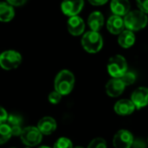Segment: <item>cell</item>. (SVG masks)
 Here are the masks:
<instances>
[{
	"label": "cell",
	"instance_id": "25",
	"mask_svg": "<svg viewBox=\"0 0 148 148\" xmlns=\"http://www.w3.org/2000/svg\"><path fill=\"white\" fill-rule=\"evenodd\" d=\"M136 2L140 10L148 14V0H136Z\"/></svg>",
	"mask_w": 148,
	"mask_h": 148
},
{
	"label": "cell",
	"instance_id": "10",
	"mask_svg": "<svg viewBox=\"0 0 148 148\" xmlns=\"http://www.w3.org/2000/svg\"><path fill=\"white\" fill-rule=\"evenodd\" d=\"M131 101L134 104L135 108H141L148 105V88L145 87H140L136 88L131 96Z\"/></svg>",
	"mask_w": 148,
	"mask_h": 148
},
{
	"label": "cell",
	"instance_id": "7",
	"mask_svg": "<svg viewBox=\"0 0 148 148\" xmlns=\"http://www.w3.org/2000/svg\"><path fill=\"white\" fill-rule=\"evenodd\" d=\"M84 6V0H63L61 9L63 14L68 16H78Z\"/></svg>",
	"mask_w": 148,
	"mask_h": 148
},
{
	"label": "cell",
	"instance_id": "2",
	"mask_svg": "<svg viewBox=\"0 0 148 148\" xmlns=\"http://www.w3.org/2000/svg\"><path fill=\"white\" fill-rule=\"evenodd\" d=\"M125 28L131 31H139L144 29L148 23V17L146 13L140 10L129 11L124 17Z\"/></svg>",
	"mask_w": 148,
	"mask_h": 148
},
{
	"label": "cell",
	"instance_id": "4",
	"mask_svg": "<svg viewBox=\"0 0 148 148\" xmlns=\"http://www.w3.org/2000/svg\"><path fill=\"white\" fill-rule=\"evenodd\" d=\"M108 71L113 78H121L127 71L126 59L121 55L112 56L108 63Z\"/></svg>",
	"mask_w": 148,
	"mask_h": 148
},
{
	"label": "cell",
	"instance_id": "33",
	"mask_svg": "<svg viewBox=\"0 0 148 148\" xmlns=\"http://www.w3.org/2000/svg\"><path fill=\"white\" fill-rule=\"evenodd\" d=\"M10 148H16V147H10Z\"/></svg>",
	"mask_w": 148,
	"mask_h": 148
},
{
	"label": "cell",
	"instance_id": "13",
	"mask_svg": "<svg viewBox=\"0 0 148 148\" xmlns=\"http://www.w3.org/2000/svg\"><path fill=\"white\" fill-rule=\"evenodd\" d=\"M107 29L113 35H120L125 29L123 18L115 15L111 16L107 22Z\"/></svg>",
	"mask_w": 148,
	"mask_h": 148
},
{
	"label": "cell",
	"instance_id": "6",
	"mask_svg": "<svg viewBox=\"0 0 148 148\" xmlns=\"http://www.w3.org/2000/svg\"><path fill=\"white\" fill-rule=\"evenodd\" d=\"M21 140L27 147H36L41 143L42 140V134L36 127H27L23 128L20 134Z\"/></svg>",
	"mask_w": 148,
	"mask_h": 148
},
{
	"label": "cell",
	"instance_id": "14",
	"mask_svg": "<svg viewBox=\"0 0 148 148\" xmlns=\"http://www.w3.org/2000/svg\"><path fill=\"white\" fill-rule=\"evenodd\" d=\"M111 11L115 16H125L130 11L129 0H111Z\"/></svg>",
	"mask_w": 148,
	"mask_h": 148
},
{
	"label": "cell",
	"instance_id": "11",
	"mask_svg": "<svg viewBox=\"0 0 148 148\" xmlns=\"http://www.w3.org/2000/svg\"><path fill=\"white\" fill-rule=\"evenodd\" d=\"M125 87L120 78H113L106 84V93L111 97H118L123 93Z\"/></svg>",
	"mask_w": 148,
	"mask_h": 148
},
{
	"label": "cell",
	"instance_id": "20",
	"mask_svg": "<svg viewBox=\"0 0 148 148\" xmlns=\"http://www.w3.org/2000/svg\"><path fill=\"white\" fill-rule=\"evenodd\" d=\"M12 136L11 129L6 123L0 124V145L6 143Z\"/></svg>",
	"mask_w": 148,
	"mask_h": 148
},
{
	"label": "cell",
	"instance_id": "23",
	"mask_svg": "<svg viewBox=\"0 0 148 148\" xmlns=\"http://www.w3.org/2000/svg\"><path fill=\"white\" fill-rule=\"evenodd\" d=\"M88 148H107V143L102 138H95L88 144Z\"/></svg>",
	"mask_w": 148,
	"mask_h": 148
},
{
	"label": "cell",
	"instance_id": "8",
	"mask_svg": "<svg viewBox=\"0 0 148 148\" xmlns=\"http://www.w3.org/2000/svg\"><path fill=\"white\" fill-rule=\"evenodd\" d=\"M134 141L133 134L127 130L118 131L113 140L114 148H131Z\"/></svg>",
	"mask_w": 148,
	"mask_h": 148
},
{
	"label": "cell",
	"instance_id": "17",
	"mask_svg": "<svg viewBox=\"0 0 148 148\" xmlns=\"http://www.w3.org/2000/svg\"><path fill=\"white\" fill-rule=\"evenodd\" d=\"M88 24L91 30L99 32L104 25V16L100 11L92 12L88 18Z\"/></svg>",
	"mask_w": 148,
	"mask_h": 148
},
{
	"label": "cell",
	"instance_id": "29",
	"mask_svg": "<svg viewBox=\"0 0 148 148\" xmlns=\"http://www.w3.org/2000/svg\"><path fill=\"white\" fill-rule=\"evenodd\" d=\"M92 5H95V6H101V5H103L105 3H108V0H88Z\"/></svg>",
	"mask_w": 148,
	"mask_h": 148
},
{
	"label": "cell",
	"instance_id": "22",
	"mask_svg": "<svg viewBox=\"0 0 148 148\" xmlns=\"http://www.w3.org/2000/svg\"><path fill=\"white\" fill-rule=\"evenodd\" d=\"M120 79L121 80V82L124 83L125 86H128V85H132L134 83V82L136 80V75L133 72L127 71Z\"/></svg>",
	"mask_w": 148,
	"mask_h": 148
},
{
	"label": "cell",
	"instance_id": "9",
	"mask_svg": "<svg viewBox=\"0 0 148 148\" xmlns=\"http://www.w3.org/2000/svg\"><path fill=\"white\" fill-rule=\"evenodd\" d=\"M69 32L75 36H78L83 34L85 30V23L83 19L79 16H70L67 23Z\"/></svg>",
	"mask_w": 148,
	"mask_h": 148
},
{
	"label": "cell",
	"instance_id": "28",
	"mask_svg": "<svg viewBox=\"0 0 148 148\" xmlns=\"http://www.w3.org/2000/svg\"><path fill=\"white\" fill-rule=\"evenodd\" d=\"M7 117H8V114H7L6 110L3 107L0 106V124L5 123Z\"/></svg>",
	"mask_w": 148,
	"mask_h": 148
},
{
	"label": "cell",
	"instance_id": "1",
	"mask_svg": "<svg viewBox=\"0 0 148 148\" xmlns=\"http://www.w3.org/2000/svg\"><path fill=\"white\" fill-rule=\"evenodd\" d=\"M75 81V75L73 73L68 69H63L60 71L55 78V90L62 95H67L73 90Z\"/></svg>",
	"mask_w": 148,
	"mask_h": 148
},
{
	"label": "cell",
	"instance_id": "3",
	"mask_svg": "<svg viewBox=\"0 0 148 148\" xmlns=\"http://www.w3.org/2000/svg\"><path fill=\"white\" fill-rule=\"evenodd\" d=\"M82 45L83 49L91 54L99 52L103 46V39L99 32L96 31H88L82 38Z\"/></svg>",
	"mask_w": 148,
	"mask_h": 148
},
{
	"label": "cell",
	"instance_id": "18",
	"mask_svg": "<svg viewBox=\"0 0 148 148\" xmlns=\"http://www.w3.org/2000/svg\"><path fill=\"white\" fill-rule=\"evenodd\" d=\"M118 42L120 46L124 49L131 48L135 42V36L133 31L126 29L123 30L118 37Z\"/></svg>",
	"mask_w": 148,
	"mask_h": 148
},
{
	"label": "cell",
	"instance_id": "15",
	"mask_svg": "<svg viewBox=\"0 0 148 148\" xmlns=\"http://www.w3.org/2000/svg\"><path fill=\"white\" fill-rule=\"evenodd\" d=\"M135 109V106L131 100L123 99L116 102L114 105V111L117 114L126 116L131 114Z\"/></svg>",
	"mask_w": 148,
	"mask_h": 148
},
{
	"label": "cell",
	"instance_id": "31",
	"mask_svg": "<svg viewBox=\"0 0 148 148\" xmlns=\"http://www.w3.org/2000/svg\"><path fill=\"white\" fill-rule=\"evenodd\" d=\"M73 148H84L83 147H73Z\"/></svg>",
	"mask_w": 148,
	"mask_h": 148
},
{
	"label": "cell",
	"instance_id": "30",
	"mask_svg": "<svg viewBox=\"0 0 148 148\" xmlns=\"http://www.w3.org/2000/svg\"><path fill=\"white\" fill-rule=\"evenodd\" d=\"M38 148H51V147H46V146H42V147H40Z\"/></svg>",
	"mask_w": 148,
	"mask_h": 148
},
{
	"label": "cell",
	"instance_id": "19",
	"mask_svg": "<svg viewBox=\"0 0 148 148\" xmlns=\"http://www.w3.org/2000/svg\"><path fill=\"white\" fill-rule=\"evenodd\" d=\"M15 16V10L13 6L7 2H0V22L7 23L11 21Z\"/></svg>",
	"mask_w": 148,
	"mask_h": 148
},
{
	"label": "cell",
	"instance_id": "26",
	"mask_svg": "<svg viewBox=\"0 0 148 148\" xmlns=\"http://www.w3.org/2000/svg\"><path fill=\"white\" fill-rule=\"evenodd\" d=\"M132 148H147V145L145 141L141 139H134L133 144H132Z\"/></svg>",
	"mask_w": 148,
	"mask_h": 148
},
{
	"label": "cell",
	"instance_id": "16",
	"mask_svg": "<svg viewBox=\"0 0 148 148\" xmlns=\"http://www.w3.org/2000/svg\"><path fill=\"white\" fill-rule=\"evenodd\" d=\"M5 123L10 127L12 136H20L22 133V123H23V119L20 115L18 114H8L7 120Z\"/></svg>",
	"mask_w": 148,
	"mask_h": 148
},
{
	"label": "cell",
	"instance_id": "27",
	"mask_svg": "<svg viewBox=\"0 0 148 148\" xmlns=\"http://www.w3.org/2000/svg\"><path fill=\"white\" fill-rule=\"evenodd\" d=\"M6 1L11 6H16V7L23 6L27 2V0H6Z\"/></svg>",
	"mask_w": 148,
	"mask_h": 148
},
{
	"label": "cell",
	"instance_id": "12",
	"mask_svg": "<svg viewBox=\"0 0 148 148\" xmlns=\"http://www.w3.org/2000/svg\"><path fill=\"white\" fill-rule=\"evenodd\" d=\"M56 127L57 124L54 118L50 116H45L38 121L36 127L38 128V130L41 132L42 134L49 135L56 131Z\"/></svg>",
	"mask_w": 148,
	"mask_h": 148
},
{
	"label": "cell",
	"instance_id": "5",
	"mask_svg": "<svg viewBox=\"0 0 148 148\" xmlns=\"http://www.w3.org/2000/svg\"><path fill=\"white\" fill-rule=\"evenodd\" d=\"M22 62V56L16 50H5L0 54V67L5 70L16 69Z\"/></svg>",
	"mask_w": 148,
	"mask_h": 148
},
{
	"label": "cell",
	"instance_id": "24",
	"mask_svg": "<svg viewBox=\"0 0 148 148\" xmlns=\"http://www.w3.org/2000/svg\"><path fill=\"white\" fill-rule=\"evenodd\" d=\"M62 95H60L58 92H56V90L51 92L49 95V101L52 104H58L60 101H61V99H62Z\"/></svg>",
	"mask_w": 148,
	"mask_h": 148
},
{
	"label": "cell",
	"instance_id": "32",
	"mask_svg": "<svg viewBox=\"0 0 148 148\" xmlns=\"http://www.w3.org/2000/svg\"><path fill=\"white\" fill-rule=\"evenodd\" d=\"M25 148H30L29 147H25Z\"/></svg>",
	"mask_w": 148,
	"mask_h": 148
},
{
	"label": "cell",
	"instance_id": "21",
	"mask_svg": "<svg viewBox=\"0 0 148 148\" xmlns=\"http://www.w3.org/2000/svg\"><path fill=\"white\" fill-rule=\"evenodd\" d=\"M53 148H73V144L69 139L66 137H61L56 141Z\"/></svg>",
	"mask_w": 148,
	"mask_h": 148
}]
</instances>
